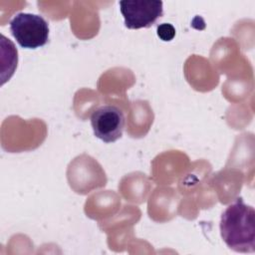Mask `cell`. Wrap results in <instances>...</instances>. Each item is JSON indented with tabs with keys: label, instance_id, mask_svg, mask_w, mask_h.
<instances>
[{
	"label": "cell",
	"instance_id": "cell-1",
	"mask_svg": "<svg viewBox=\"0 0 255 255\" xmlns=\"http://www.w3.org/2000/svg\"><path fill=\"white\" fill-rule=\"evenodd\" d=\"M220 233L225 244L236 252L255 251V211L241 197L227 206L220 218Z\"/></svg>",
	"mask_w": 255,
	"mask_h": 255
},
{
	"label": "cell",
	"instance_id": "cell-2",
	"mask_svg": "<svg viewBox=\"0 0 255 255\" xmlns=\"http://www.w3.org/2000/svg\"><path fill=\"white\" fill-rule=\"evenodd\" d=\"M10 31L17 43L27 49L43 47L49 39L48 22L36 14H16L10 21Z\"/></svg>",
	"mask_w": 255,
	"mask_h": 255
},
{
	"label": "cell",
	"instance_id": "cell-3",
	"mask_svg": "<svg viewBox=\"0 0 255 255\" xmlns=\"http://www.w3.org/2000/svg\"><path fill=\"white\" fill-rule=\"evenodd\" d=\"M162 5L161 1H120L121 13L124 16L125 25L128 29H140L152 26L162 16Z\"/></svg>",
	"mask_w": 255,
	"mask_h": 255
},
{
	"label": "cell",
	"instance_id": "cell-4",
	"mask_svg": "<svg viewBox=\"0 0 255 255\" xmlns=\"http://www.w3.org/2000/svg\"><path fill=\"white\" fill-rule=\"evenodd\" d=\"M125 123L123 111L113 105L101 106L91 116V125L95 135L105 142L118 140L123 134Z\"/></svg>",
	"mask_w": 255,
	"mask_h": 255
},
{
	"label": "cell",
	"instance_id": "cell-5",
	"mask_svg": "<svg viewBox=\"0 0 255 255\" xmlns=\"http://www.w3.org/2000/svg\"><path fill=\"white\" fill-rule=\"evenodd\" d=\"M157 35L163 41H170L175 36V29L170 24H160L157 26Z\"/></svg>",
	"mask_w": 255,
	"mask_h": 255
}]
</instances>
